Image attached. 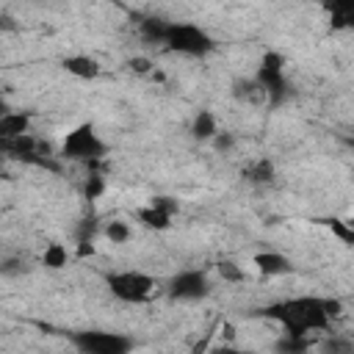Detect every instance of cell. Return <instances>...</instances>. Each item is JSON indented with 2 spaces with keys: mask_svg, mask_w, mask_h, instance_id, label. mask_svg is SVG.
I'll use <instances>...</instances> for the list:
<instances>
[{
  "mask_svg": "<svg viewBox=\"0 0 354 354\" xmlns=\"http://www.w3.org/2000/svg\"><path fill=\"white\" fill-rule=\"evenodd\" d=\"M254 80L263 86L268 105H282L288 100V77H285V58H282V53L268 50L260 58V64H257Z\"/></svg>",
  "mask_w": 354,
  "mask_h": 354,
  "instance_id": "obj_5",
  "label": "cell"
},
{
  "mask_svg": "<svg viewBox=\"0 0 354 354\" xmlns=\"http://www.w3.org/2000/svg\"><path fill=\"white\" fill-rule=\"evenodd\" d=\"M216 271H218V277H221L224 282H243V279H246L243 266H241V263H235V260H218Z\"/></svg>",
  "mask_w": 354,
  "mask_h": 354,
  "instance_id": "obj_21",
  "label": "cell"
},
{
  "mask_svg": "<svg viewBox=\"0 0 354 354\" xmlns=\"http://www.w3.org/2000/svg\"><path fill=\"white\" fill-rule=\"evenodd\" d=\"M102 191H105V177L97 174V171H91L88 180H86V185H83L86 199H97V196H102Z\"/></svg>",
  "mask_w": 354,
  "mask_h": 354,
  "instance_id": "obj_22",
  "label": "cell"
},
{
  "mask_svg": "<svg viewBox=\"0 0 354 354\" xmlns=\"http://www.w3.org/2000/svg\"><path fill=\"white\" fill-rule=\"evenodd\" d=\"M313 337L310 335H290L282 332V337L274 343V354H310Z\"/></svg>",
  "mask_w": 354,
  "mask_h": 354,
  "instance_id": "obj_16",
  "label": "cell"
},
{
  "mask_svg": "<svg viewBox=\"0 0 354 354\" xmlns=\"http://www.w3.org/2000/svg\"><path fill=\"white\" fill-rule=\"evenodd\" d=\"M102 235H105L111 243L122 246V243H127V241H130L133 230H130V224H127V221H122V218H111V221L102 227Z\"/></svg>",
  "mask_w": 354,
  "mask_h": 354,
  "instance_id": "obj_19",
  "label": "cell"
},
{
  "mask_svg": "<svg viewBox=\"0 0 354 354\" xmlns=\"http://www.w3.org/2000/svg\"><path fill=\"white\" fill-rule=\"evenodd\" d=\"M136 218H138V221H141L144 227H149V230H169V227H171V218H174V216H169V213L158 210L155 205H147V207H138Z\"/></svg>",
  "mask_w": 354,
  "mask_h": 354,
  "instance_id": "obj_17",
  "label": "cell"
},
{
  "mask_svg": "<svg viewBox=\"0 0 354 354\" xmlns=\"http://www.w3.org/2000/svg\"><path fill=\"white\" fill-rule=\"evenodd\" d=\"M105 285H108L111 296L124 301V304H144L147 299H152L158 293V279L144 274V271H136V268L108 274Z\"/></svg>",
  "mask_w": 354,
  "mask_h": 354,
  "instance_id": "obj_3",
  "label": "cell"
},
{
  "mask_svg": "<svg viewBox=\"0 0 354 354\" xmlns=\"http://www.w3.org/2000/svg\"><path fill=\"white\" fill-rule=\"evenodd\" d=\"M163 47L171 53L188 55V58H202L216 47V41L205 28H199L194 22H171Z\"/></svg>",
  "mask_w": 354,
  "mask_h": 354,
  "instance_id": "obj_4",
  "label": "cell"
},
{
  "mask_svg": "<svg viewBox=\"0 0 354 354\" xmlns=\"http://www.w3.org/2000/svg\"><path fill=\"white\" fill-rule=\"evenodd\" d=\"M210 354H254V351H243V348H232V346H216V348H210Z\"/></svg>",
  "mask_w": 354,
  "mask_h": 354,
  "instance_id": "obj_28",
  "label": "cell"
},
{
  "mask_svg": "<svg viewBox=\"0 0 354 354\" xmlns=\"http://www.w3.org/2000/svg\"><path fill=\"white\" fill-rule=\"evenodd\" d=\"M169 19H160V17H147L138 22V33L144 41L149 44H166V36H169Z\"/></svg>",
  "mask_w": 354,
  "mask_h": 354,
  "instance_id": "obj_14",
  "label": "cell"
},
{
  "mask_svg": "<svg viewBox=\"0 0 354 354\" xmlns=\"http://www.w3.org/2000/svg\"><path fill=\"white\" fill-rule=\"evenodd\" d=\"M94 235H97V221H94V218H83V221L77 224L75 241H77V243H94Z\"/></svg>",
  "mask_w": 354,
  "mask_h": 354,
  "instance_id": "obj_23",
  "label": "cell"
},
{
  "mask_svg": "<svg viewBox=\"0 0 354 354\" xmlns=\"http://www.w3.org/2000/svg\"><path fill=\"white\" fill-rule=\"evenodd\" d=\"M232 97L241 100V102H249V105H260V102H266V91H263V86H260L254 77L235 80V83H232Z\"/></svg>",
  "mask_w": 354,
  "mask_h": 354,
  "instance_id": "obj_15",
  "label": "cell"
},
{
  "mask_svg": "<svg viewBox=\"0 0 354 354\" xmlns=\"http://www.w3.org/2000/svg\"><path fill=\"white\" fill-rule=\"evenodd\" d=\"M72 343L80 354H130L133 340L111 329H83L72 335Z\"/></svg>",
  "mask_w": 354,
  "mask_h": 354,
  "instance_id": "obj_6",
  "label": "cell"
},
{
  "mask_svg": "<svg viewBox=\"0 0 354 354\" xmlns=\"http://www.w3.org/2000/svg\"><path fill=\"white\" fill-rule=\"evenodd\" d=\"M321 354H354V340L343 335H332L321 343Z\"/></svg>",
  "mask_w": 354,
  "mask_h": 354,
  "instance_id": "obj_20",
  "label": "cell"
},
{
  "mask_svg": "<svg viewBox=\"0 0 354 354\" xmlns=\"http://www.w3.org/2000/svg\"><path fill=\"white\" fill-rule=\"evenodd\" d=\"M149 205H155L158 210H163V213H169V216H174L177 213V199H171V196H152V202Z\"/></svg>",
  "mask_w": 354,
  "mask_h": 354,
  "instance_id": "obj_26",
  "label": "cell"
},
{
  "mask_svg": "<svg viewBox=\"0 0 354 354\" xmlns=\"http://www.w3.org/2000/svg\"><path fill=\"white\" fill-rule=\"evenodd\" d=\"M58 155L66 160H77V163H97L108 155V144L102 141V136L94 130L91 122H83L64 136Z\"/></svg>",
  "mask_w": 354,
  "mask_h": 354,
  "instance_id": "obj_2",
  "label": "cell"
},
{
  "mask_svg": "<svg viewBox=\"0 0 354 354\" xmlns=\"http://www.w3.org/2000/svg\"><path fill=\"white\" fill-rule=\"evenodd\" d=\"M61 66H64L72 77H80V80H94V77L102 72V64H100L94 55H86V53L66 55V58L61 61Z\"/></svg>",
  "mask_w": 354,
  "mask_h": 354,
  "instance_id": "obj_9",
  "label": "cell"
},
{
  "mask_svg": "<svg viewBox=\"0 0 354 354\" xmlns=\"http://www.w3.org/2000/svg\"><path fill=\"white\" fill-rule=\"evenodd\" d=\"M28 127H30V113H25V111H3V116H0V141L28 136Z\"/></svg>",
  "mask_w": 354,
  "mask_h": 354,
  "instance_id": "obj_10",
  "label": "cell"
},
{
  "mask_svg": "<svg viewBox=\"0 0 354 354\" xmlns=\"http://www.w3.org/2000/svg\"><path fill=\"white\" fill-rule=\"evenodd\" d=\"M274 177H277V169L268 158H257V160L243 166V180L252 183V185H271Z\"/></svg>",
  "mask_w": 354,
  "mask_h": 354,
  "instance_id": "obj_12",
  "label": "cell"
},
{
  "mask_svg": "<svg viewBox=\"0 0 354 354\" xmlns=\"http://www.w3.org/2000/svg\"><path fill=\"white\" fill-rule=\"evenodd\" d=\"M166 293L177 301H199L210 293V277L199 268H185V271H177L169 285H166Z\"/></svg>",
  "mask_w": 354,
  "mask_h": 354,
  "instance_id": "obj_7",
  "label": "cell"
},
{
  "mask_svg": "<svg viewBox=\"0 0 354 354\" xmlns=\"http://www.w3.org/2000/svg\"><path fill=\"white\" fill-rule=\"evenodd\" d=\"M252 263H254L257 274H263V277H285L293 271L290 257H285L282 252H257L252 257Z\"/></svg>",
  "mask_w": 354,
  "mask_h": 354,
  "instance_id": "obj_8",
  "label": "cell"
},
{
  "mask_svg": "<svg viewBox=\"0 0 354 354\" xmlns=\"http://www.w3.org/2000/svg\"><path fill=\"white\" fill-rule=\"evenodd\" d=\"M324 11L329 14V25L337 30H354V0H332L324 3Z\"/></svg>",
  "mask_w": 354,
  "mask_h": 354,
  "instance_id": "obj_11",
  "label": "cell"
},
{
  "mask_svg": "<svg viewBox=\"0 0 354 354\" xmlns=\"http://www.w3.org/2000/svg\"><path fill=\"white\" fill-rule=\"evenodd\" d=\"M69 257L72 254H69V249L64 243H47L44 252H41V266L50 268V271H61V268H66Z\"/></svg>",
  "mask_w": 354,
  "mask_h": 354,
  "instance_id": "obj_18",
  "label": "cell"
},
{
  "mask_svg": "<svg viewBox=\"0 0 354 354\" xmlns=\"http://www.w3.org/2000/svg\"><path fill=\"white\" fill-rule=\"evenodd\" d=\"M191 136L196 141H213L218 136V119L213 111H196V116L191 119Z\"/></svg>",
  "mask_w": 354,
  "mask_h": 354,
  "instance_id": "obj_13",
  "label": "cell"
},
{
  "mask_svg": "<svg viewBox=\"0 0 354 354\" xmlns=\"http://www.w3.org/2000/svg\"><path fill=\"white\" fill-rule=\"evenodd\" d=\"M232 147H235V136H232V133H227V130H218V136L213 138V149H216V152H221V155H227Z\"/></svg>",
  "mask_w": 354,
  "mask_h": 354,
  "instance_id": "obj_25",
  "label": "cell"
},
{
  "mask_svg": "<svg viewBox=\"0 0 354 354\" xmlns=\"http://www.w3.org/2000/svg\"><path fill=\"white\" fill-rule=\"evenodd\" d=\"M329 227H332V232H335L343 243H351V246H354V224H351V221L332 218V221H329Z\"/></svg>",
  "mask_w": 354,
  "mask_h": 354,
  "instance_id": "obj_24",
  "label": "cell"
},
{
  "mask_svg": "<svg viewBox=\"0 0 354 354\" xmlns=\"http://www.w3.org/2000/svg\"><path fill=\"white\" fill-rule=\"evenodd\" d=\"M340 313H343V301L329 296H293V299H282L263 307V315L277 321L290 335L321 332Z\"/></svg>",
  "mask_w": 354,
  "mask_h": 354,
  "instance_id": "obj_1",
  "label": "cell"
},
{
  "mask_svg": "<svg viewBox=\"0 0 354 354\" xmlns=\"http://www.w3.org/2000/svg\"><path fill=\"white\" fill-rule=\"evenodd\" d=\"M127 66H130L136 75H149V72H152V61H149V58H130Z\"/></svg>",
  "mask_w": 354,
  "mask_h": 354,
  "instance_id": "obj_27",
  "label": "cell"
}]
</instances>
